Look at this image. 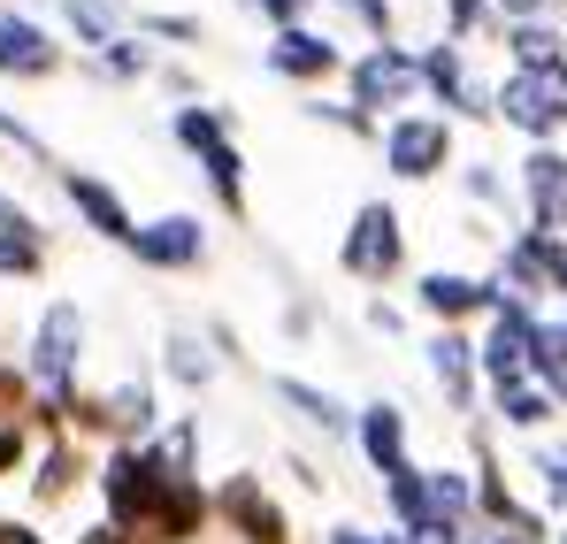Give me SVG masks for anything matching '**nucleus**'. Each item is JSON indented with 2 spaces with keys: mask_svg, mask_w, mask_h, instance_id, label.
<instances>
[{
  "mask_svg": "<svg viewBox=\"0 0 567 544\" xmlns=\"http://www.w3.org/2000/svg\"><path fill=\"white\" fill-rule=\"evenodd\" d=\"M553 544H567V530H560V537H553Z\"/></svg>",
  "mask_w": 567,
  "mask_h": 544,
  "instance_id": "40",
  "label": "nucleus"
},
{
  "mask_svg": "<svg viewBox=\"0 0 567 544\" xmlns=\"http://www.w3.org/2000/svg\"><path fill=\"white\" fill-rule=\"evenodd\" d=\"M0 70H16V78H47V70H54L47 31L23 23V16H0Z\"/></svg>",
  "mask_w": 567,
  "mask_h": 544,
  "instance_id": "20",
  "label": "nucleus"
},
{
  "mask_svg": "<svg viewBox=\"0 0 567 544\" xmlns=\"http://www.w3.org/2000/svg\"><path fill=\"white\" fill-rule=\"evenodd\" d=\"M383 170L406 184H430L453 170V123L445 115H391L383 123Z\"/></svg>",
  "mask_w": 567,
  "mask_h": 544,
  "instance_id": "5",
  "label": "nucleus"
},
{
  "mask_svg": "<svg viewBox=\"0 0 567 544\" xmlns=\"http://www.w3.org/2000/svg\"><path fill=\"white\" fill-rule=\"evenodd\" d=\"M430 491V530H468L475 522V475L468 468H422Z\"/></svg>",
  "mask_w": 567,
  "mask_h": 544,
  "instance_id": "18",
  "label": "nucleus"
},
{
  "mask_svg": "<svg viewBox=\"0 0 567 544\" xmlns=\"http://www.w3.org/2000/svg\"><path fill=\"white\" fill-rule=\"evenodd\" d=\"M62 192H70V207H78V215L93 223L100 238H115V246H131V238H138V223H131V207H123V199H115V192H107L100 177H70Z\"/></svg>",
  "mask_w": 567,
  "mask_h": 544,
  "instance_id": "19",
  "label": "nucleus"
},
{
  "mask_svg": "<svg viewBox=\"0 0 567 544\" xmlns=\"http://www.w3.org/2000/svg\"><path fill=\"white\" fill-rule=\"evenodd\" d=\"M414 92H422V62L399 54V47H377V54L353 62V107H361V115H369V107H406Z\"/></svg>",
  "mask_w": 567,
  "mask_h": 544,
  "instance_id": "9",
  "label": "nucleus"
},
{
  "mask_svg": "<svg viewBox=\"0 0 567 544\" xmlns=\"http://www.w3.org/2000/svg\"><path fill=\"white\" fill-rule=\"evenodd\" d=\"M498 8H506L514 23H537V16H545V8H560V0H498Z\"/></svg>",
  "mask_w": 567,
  "mask_h": 544,
  "instance_id": "35",
  "label": "nucleus"
},
{
  "mask_svg": "<svg viewBox=\"0 0 567 544\" xmlns=\"http://www.w3.org/2000/svg\"><path fill=\"white\" fill-rule=\"evenodd\" d=\"M0 544H47L39 530H23V522H0Z\"/></svg>",
  "mask_w": 567,
  "mask_h": 544,
  "instance_id": "38",
  "label": "nucleus"
},
{
  "mask_svg": "<svg viewBox=\"0 0 567 544\" xmlns=\"http://www.w3.org/2000/svg\"><path fill=\"white\" fill-rule=\"evenodd\" d=\"M522 199H529V223L537 230H560L567 238V154L560 146H537L522 162Z\"/></svg>",
  "mask_w": 567,
  "mask_h": 544,
  "instance_id": "11",
  "label": "nucleus"
},
{
  "mask_svg": "<svg viewBox=\"0 0 567 544\" xmlns=\"http://www.w3.org/2000/svg\"><path fill=\"white\" fill-rule=\"evenodd\" d=\"M39 261H47L39 230H0V276H31Z\"/></svg>",
  "mask_w": 567,
  "mask_h": 544,
  "instance_id": "27",
  "label": "nucleus"
},
{
  "mask_svg": "<svg viewBox=\"0 0 567 544\" xmlns=\"http://www.w3.org/2000/svg\"><path fill=\"white\" fill-rule=\"evenodd\" d=\"M330 544H406V537H399V530H391V537H377V530H361V522H338V530H330Z\"/></svg>",
  "mask_w": 567,
  "mask_h": 544,
  "instance_id": "32",
  "label": "nucleus"
},
{
  "mask_svg": "<svg viewBox=\"0 0 567 544\" xmlns=\"http://www.w3.org/2000/svg\"><path fill=\"white\" fill-rule=\"evenodd\" d=\"M560 322H567V315H560Z\"/></svg>",
  "mask_w": 567,
  "mask_h": 544,
  "instance_id": "41",
  "label": "nucleus"
},
{
  "mask_svg": "<svg viewBox=\"0 0 567 544\" xmlns=\"http://www.w3.org/2000/svg\"><path fill=\"white\" fill-rule=\"evenodd\" d=\"M491 414L506 422V430H522V438H545L553 422H560V399L529 376V383H506V391H491Z\"/></svg>",
  "mask_w": 567,
  "mask_h": 544,
  "instance_id": "17",
  "label": "nucleus"
},
{
  "mask_svg": "<svg viewBox=\"0 0 567 544\" xmlns=\"http://www.w3.org/2000/svg\"><path fill=\"white\" fill-rule=\"evenodd\" d=\"M529 468H537L545 506H553V514H567V438H545V445L529 453Z\"/></svg>",
  "mask_w": 567,
  "mask_h": 544,
  "instance_id": "25",
  "label": "nucleus"
},
{
  "mask_svg": "<svg viewBox=\"0 0 567 544\" xmlns=\"http://www.w3.org/2000/svg\"><path fill=\"white\" fill-rule=\"evenodd\" d=\"M78 368H85V315L78 299H54L31 330V383L47 391V422H70L78 414Z\"/></svg>",
  "mask_w": 567,
  "mask_h": 544,
  "instance_id": "2",
  "label": "nucleus"
},
{
  "mask_svg": "<svg viewBox=\"0 0 567 544\" xmlns=\"http://www.w3.org/2000/svg\"><path fill=\"white\" fill-rule=\"evenodd\" d=\"M383 506H391L399 530H430V491H422V468H414V460L383 475Z\"/></svg>",
  "mask_w": 567,
  "mask_h": 544,
  "instance_id": "21",
  "label": "nucleus"
},
{
  "mask_svg": "<svg viewBox=\"0 0 567 544\" xmlns=\"http://www.w3.org/2000/svg\"><path fill=\"white\" fill-rule=\"evenodd\" d=\"M169 383H185V391H207L215 383V353H207V338L199 330H169Z\"/></svg>",
  "mask_w": 567,
  "mask_h": 544,
  "instance_id": "22",
  "label": "nucleus"
},
{
  "mask_svg": "<svg viewBox=\"0 0 567 544\" xmlns=\"http://www.w3.org/2000/svg\"><path fill=\"white\" fill-rule=\"evenodd\" d=\"M23 460V430H16V414H0V475Z\"/></svg>",
  "mask_w": 567,
  "mask_h": 544,
  "instance_id": "31",
  "label": "nucleus"
},
{
  "mask_svg": "<svg viewBox=\"0 0 567 544\" xmlns=\"http://www.w3.org/2000/svg\"><path fill=\"white\" fill-rule=\"evenodd\" d=\"M422 353H430V376H437L445 407H453V414H475V376H483V361H475L468 338H461V330H437Z\"/></svg>",
  "mask_w": 567,
  "mask_h": 544,
  "instance_id": "12",
  "label": "nucleus"
},
{
  "mask_svg": "<svg viewBox=\"0 0 567 544\" xmlns=\"http://www.w3.org/2000/svg\"><path fill=\"white\" fill-rule=\"evenodd\" d=\"M85 544H131V537H123L115 522H100V530H85Z\"/></svg>",
  "mask_w": 567,
  "mask_h": 544,
  "instance_id": "39",
  "label": "nucleus"
},
{
  "mask_svg": "<svg viewBox=\"0 0 567 544\" xmlns=\"http://www.w3.org/2000/svg\"><path fill=\"white\" fill-rule=\"evenodd\" d=\"M78 483H85V453H78V445H54V453L39 460V483H31V491H39V499H70Z\"/></svg>",
  "mask_w": 567,
  "mask_h": 544,
  "instance_id": "24",
  "label": "nucleus"
},
{
  "mask_svg": "<svg viewBox=\"0 0 567 544\" xmlns=\"http://www.w3.org/2000/svg\"><path fill=\"white\" fill-rule=\"evenodd\" d=\"M445 16H453V39H468L475 23H483V0H445Z\"/></svg>",
  "mask_w": 567,
  "mask_h": 544,
  "instance_id": "33",
  "label": "nucleus"
},
{
  "mask_svg": "<svg viewBox=\"0 0 567 544\" xmlns=\"http://www.w3.org/2000/svg\"><path fill=\"white\" fill-rule=\"evenodd\" d=\"M100 499H107V522L131 544H192L215 514L199 475L169 468L154 445H115L100 468Z\"/></svg>",
  "mask_w": 567,
  "mask_h": 544,
  "instance_id": "1",
  "label": "nucleus"
},
{
  "mask_svg": "<svg viewBox=\"0 0 567 544\" xmlns=\"http://www.w3.org/2000/svg\"><path fill=\"white\" fill-rule=\"evenodd\" d=\"M414 299H422V315H437V322L453 330V322H468V315H491L498 284H491V276H468V269H430L414 284Z\"/></svg>",
  "mask_w": 567,
  "mask_h": 544,
  "instance_id": "10",
  "label": "nucleus"
},
{
  "mask_svg": "<svg viewBox=\"0 0 567 544\" xmlns=\"http://www.w3.org/2000/svg\"><path fill=\"white\" fill-rule=\"evenodd\" d=\"M177 138L192 146V162L207 170V184L223 192V207H246V154L230 146L215 107H177Z\"/></svg>",
  "mask_w": 567,
  "mask_h": 544,
  "instance_id": "6",
  "label": "nucleus"
},
{
  "mask_svg": "<svg viewBox=\"0 0 567 544\" xmlns=\"http://www.w3.org/2000/svg\"><path fill=\"white\" fill-rule=\"evenodd\" d=\"M353 445L361 460L391 475V468H406V407L399 399H377V407H361V422H353Z\"/></svg>",
  "mask_w": 567,
  "mask_h": 544,
  "instance_id": "13",
  "label": "nucleus"
},
{
  "mask_svg": "<svg viewBox=\"0 0 567 544\" xmlns=\"http://www.w3.org/2000/svg\"><path fill=\"white\" fill-rule=\"evenodd\" d=\"M269 70L277 78H299V85H315V78H330L338 70V47L322 39V31H277V47H269Z\"/></svg>",
  "mask_w": 567,
  "mask_h": 544,
  "instance_id": "16",
  "label": "nucleus"
},
{
  "mask_svg": "<svg viewBox=\"0 0 567 544\" xmlns=\"http://www.w3.org/2000/svg\"><path fill=\"white\" fill-rule=\"evenodd\" d=\"M261 8H269V16H277L284 31H291V23H299V16H307V0H261Z\"/></svg>",
  "mask_w": 567,
  "mask_h": 544,
  "instance_id": "37",
  "label": "nucleus"
},
{
  "mask_svg": "<svg viewBox=\"0 0 567 544\" xmlns=\"http://www.w3.org/2000/svg\"><path fill=\"white\" fill-rule=\"evenodd\" d=\"M215 514L230 522V537H238V544H291V522H284L277 499L261 491V475H230L223 499H215Z\"/></svg>",
  "mask_w": 567,
  "mask_h": 544,
  "instance_id": "8",
  "label": "nucleus"
},
{
  "mask_svg": "<svg viewBox=\"0 0 567 544\" xmlns=\"http://www.w3.org/2000/svg\"><path fill=\"white\" fill-rule=\"evenodd\" d=\"M491 115H506L514 131L553 146V131L567 123V70H514L506 85L491 92Z\"/></svg>",
  "mask_w": 567,
  "mask_h": 544,
  "instance_id": "4",
  "label": "nucleus"
},
{
  "mask_svg": "<svg viewBox=\"0 0 567 544\" xmlns=\"http://www.w3.org/2000/svg\"><path fill=\"white\" fill-rule=\"evenodd\" d=\"M468 544H545L537 530H483V537H468Z\"/></svg>",
  "mask_w": 567,
  "mask_h": 544,
  "instance_id": "36",
  "label": "nucleus"
},
{
  "mask_svg": "<svg viewBox=\"0 0 567 544\" xmlns=\"http://www.w3.org/2000/svg\"><path fill=\"white\" fill-rule=\"evenodd\" d=\"M338 261H346L353 284H391V276L406 269V223H399V207L369 199V207L353 215V230H346Z\"/></svg>",
  "mask_w": 567,
  "mask_h": 544,
  "instance_id": "3",
  "label": "nucleus"
},
{
  "mask_svg": "<svg viewBox=\"0 0 567 544\" xmlns=\"http://www.w3.org/2000/svg\"><path fill=\"white\" fill-rule=\"evenodd\" d=\"M529 376L567 407V322H537V346H529Z\"/></svg>",
  "mask_w": 567,
  "mask_h": 544,
  "instance_id": "23",
  "label": "nucleus"
},
{
  "mask_svg": "<svg viewBox=\"0 0 567 544\" xmlns=\"http://www.w3.org/2000/svg\"><path fill=\"white\" fill-rule=\"evenodd\" d=\"M146 47H131V39H107V78H146Z\"/></svg>",
  "mask_w": 567,
  "mask_h": 544,
  "instance_id": "29",
  "label": "nucleus"
},
{
  "mask_svg": "<svg viewBox=\"0 0 567 544\" xmlns=\"http://www.w3.org/2000/svg\"><path fill=\"white\" fill-rule=\"evenodd\" d=\"M70 23H78L85 47H107L115 23H123V0H70Z\"/></svg>",
  "mask_w": 567,
  "mask_h": 544,
  "instance_id": "26",
  "label": "nucleus"
},
{
  "mask_svg": "<svg viewBox=\"0 0 567 544\" xmlns=\"http://www.w3.org/2000/svg\"><path fill=\"white\" fill-rule=\"evenodd\" d=\"M277 399L299 407V422H315L322 438H353V422H361L338 391H322V383H307V376H277Z\"/></svg>",
  "mask_w": 567,
  "mask_h": 544,
  "instance_id": "15",
  "label": "nucleus"
},
{
  "mask_svg": "<svg viewBox=\"0 0 567 544\" xmlns=\"http://www.w3.org/2000/svg\"><path fill=\"white\" fill-rule=\"evenodd\" d=\"M338 8H346V16H353V23H369V31H391V0H338Z\"/></svg>",
  "mask_w": 567,
  "mask_h": 544,
  "instance_id": "30",
  "label": "nucleus"
},
{
  "mask_svg": "<svg viewBox=\"0 0 567 544\" xmlns=\"http://www.w3.org/2000/svg\"><path fill=\"white\" fill-rule=\"evenodd\" d=\"M146 31H162V39H199L192 16H146Z\"/></svg>",
  "mask_w": 567,
  "mask_h": 544,
  "instance_id": "34",
  "label": "nucleus"
},
{
  "mask_svg": "<svg viewBox=\"0 0 567 544\" xmlns=\"http://www.w3.org/2000/svg\"><path fill=\"white\" fill-rule=\"evenodd\" d=\"M131 254H138L146 269H162V276H185V269L207 261V223H199V215H154V223H138Z\"/></svg>",
  "mask_w": 567,
  "mask_h": 544,
  "instance_id": "7",
  "label": "nucleus"
},
{
  "mask_svg": "<svg viewBox=\"0 0 567 544\" xmlns=\"http://www.w3.org/2000/svg\"><path fill=\"white\" fill-rule=\"evenodd\" d=\"M461 192H468L475 207H506V177H498L491 162H468V170H461Z\"/></svg>",
  "mask_w": 567,
  "mask_h": 544,
  "instance_id": "28",
  "label": "nucleus"
},
{
  "mask_svg": "<svg viewBox=\"0 0 567 544\" xmlns=\"http://www.w3.org/2000/svg\"><path fill=\"white\" fill-rule=\"evenodd\" d=\"M422 85L437 92L445 107H461V115H491V100H483L475 78H468V47H461V39H445V47L422 54Z\"/></svg>",
  "mask_w": 567,
  "mask_h": 544,
  "instance_id": "14",
  "label": "nucleus"
}]
</instances>
